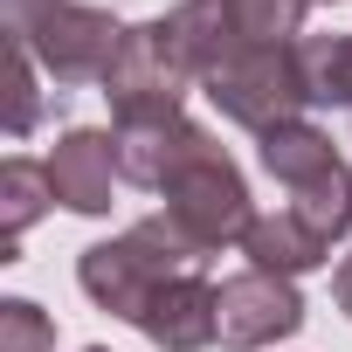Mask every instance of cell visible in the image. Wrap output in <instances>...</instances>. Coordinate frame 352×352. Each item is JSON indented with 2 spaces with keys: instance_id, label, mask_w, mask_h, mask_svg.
<instances>
[{
  "instance_id": "cell-2",
  "label": "cell",
  "mask_w": 352,
  "mask_h": 352,
  "mask_svg": "<svg viewBox=\"0 0 352 352\" xmlns=\"http://www.w3.org/2000/svg\"><path fill=\"white\" fill-rule=\"evenodd\" d=\"M0 28H8V42H21L35 56V69L56 90L104 83V69L124 42V21L97 0H0Z\"/></svg>"
},
{
  "instance_id": "cell-9",
  "label": "cell",
  "mask_w": 352,
  "mask_h": 352,
  "mask_svg": "<svg viewBox=\"0 0 352 352\" xmlns=\"http://www.w3.org/2000/svg\"><path fill=\"white\" fill-rule=\"evenodd\" d=\"M201 131H208V124H194L187 111H180V118H152V124H111L118 180H124V187H145V194H159V187H166V173L187 159V145H194Z\"/></svg>"
},
{
  "instance_id": "cell-17",
  "label": "cell",
  "mask_w": 352,
  "mask_h": 352,
  "mask_svg": "<svg viewBox=\"0 0 352 352\" xmlns=\"http://www.w3.org/2000/svg\"><path fill=\"white\" fill-rule=\"evenodd\" d=\"M0 352H56V318L35 297H0Z\"/></svg>"
},
{
  "instance_id": "cell-16",
  "label": "cell",
  "mask_w": 352,
  "mask_h": 352,
  "mask_svg": "<svg viewBox=\"0 0 352 352\" xmlns=\"http://www.w3.org/2000/svg\"><path fill=\"white\" fill-rule=\"evenodd\" d=\"M42 124V69L21 42H8V138H28Z\"/></svg>"
},
{
  "instance_id": "cell-4",
  "label": "cell",
  "mask_w": 352,
  "mask_h": 352,
  "mask_svg": "<svg viewBox=\"0 0 352 352\" xmlns=\"http://www.w3.org/2000/svg\"><path fill=\"white\" fill-rule=\"evenodd\" d=\"M159 201H166L159 214L180 228L194 249H208V256H221L228 242H242L249 221H256V208H249V180H242V166L228 159V145H221L214 131H201V138L187 145V159L166 173Z\"/></svg>"
},
{
  "instance_id": "cell-20",
  "label": "cell",
  "mask_w": 352,
  "mask_h": 352,
  "mask_svg": "<svg viewBox=\"0 0 352 352\" xmlns=\"http://www.w3.org/2000/svg\"><path fill=\"white\" fill-rule=\"evenodd\" d=\"M97 8H104V0H97Z\"/></svg>"
},
{
  "instance_id": "cell-19",
  "label": "cell",
  "mask_w": 352,
  "mask_h": 352,
  "mask_svg": "<svg viewBox=\"0 0 352 352\" xmlns=\"http://www.w3.org/2000/svg\"><path fill=\"white\" fill-rule=\"evenodd\" d=\"M83 352H111V345H83Z\"/></svg>"
},
{
  "instance_id": "cell-12",
  "label": "cell",
  "mask_w": 352,
  "mask_h": 352,
  "mask_svg": "<svg viewBox=\"0 0 352 352\" xmlns=\"http://www.w3.org/2000/svg\"><path fill=\"white\" fill-rule=\"evenodd\" d=\"M166 21V35H173V49H180V63L194 69V83H208L235 49H249L242 35H235V21H228V8L221 0H180L173 14H159Z\"/></svg>"
},
{
  "instance_id": "cell-5",
  "label": "cell",
  "mask_w": 352,
  "mask_h": 352,
  "mask_svg": "<svg viewBox=\"0 0 352 352\" xmlns=\"http://www.w3.org/2000/svg\"><path fill=\"white\" fill-rule=\"evenodd\" d=\"M208 104L228 118V124H242V131H276V124H297L304 111H311V83H304V49L290 42V49H235L208 83Z\"/></svg>"
},
{
  "instance_id": "cell-1",
  "label": "cell",
  "mask_w": 352,
  "mask_h": 352,
  "mask_svg": "<svg viewBox=\"0 0 352 352\" xmlns=\"http://www.w3.org/2000/svg\"><path fill=\"white\" fill-rule=\"evenodd\" d=\"M187 270H208V249H194L166 214H145L138 228L111 235V242H90L76 256V283L97 311H111L118 324H138L152 311V297L166 283H180Z\"/></svg>"
},
{
  "instance_id": "cell-18",
  "label": "cell",
  "mask_w": 352,
  "mask_h": 352,
  "mask_svg": "<svg viewBox=\"0 0 352 352\" xmlns=\"http://www.w3.org/2000/svg\"><path fill=\"white\" fill-rule=\"evenodd\" d=\"M331 304H338V311L352 318V256H345V263L331 270Z\"/></svg>"
},
{
  "instance_id": "cell-13",
  "label": "cell",
  "mask_w": 352,
  "mask_h": 352,
  "mask_svg": "<svg viewBox=\"0 0 352 352\" xmlns=\"http://www.w3.org/2000/svg\"><path fill=\"white\" fill-rule=\"evenodd\" d=\"M56 208V180H49V159H8L0 166V263L21 256V235Z\"/></svg>"
},
{
  "instance_id": "cell-11",
  "label": "cell",
  "mask_w": 352,
  "mask_h": 352,
  "mask_svg": "<svg viewBox=\"0 0 352 352\" xmlns=\"http://www.w3.org/2000/svg\"><path fill=\"white\" fill-rule=\"evenodd\" d=\"M242 256H249V270H270V276H290V283H297L304 270H324V263H331V242L311 235L290 208H276V214H256V221H249Z\"/></svg>"
},
{
  "instance_id": "cell-6",
  "label": "cell",
  "mask_w": 352,
  "mask_h": 352,
  "mask_svg": "<svg viewBox=\"0 0 352 352\" xmlns=\"http://www.w3.org/2000/svg\"><path fill=\"white\" fill-rule=\"evenodd\" d=\"M97 90H104L118 124H152V118H180V104L194 90V69L180 63L166 21H138V28H124V42H118Z\"/></svg>"
},
{
  "instance_id": "cell-7",
  "label": "cell",
  "mask_w": 352,
  "mask_h": 352,
  "mask_svg": "<svg viewBox=\"0 0 352 352\" xmlns=\"http://www.w3.org/2000/svg\"><path fill=\"white\" fill-rule=\"evenodd\" d=\"M297 331H304V297H297L290 276H270V270L221 276V290H214V345L270 352L276 338H297Z\"/></svg>"
},
{
  "instance_id": "cell-8",
  "label": "cell",
  "mask_w": 352,
  "mask_h": 352,
  "mask_svg": "<svg viewBox=\"0 0 352 352\" xmlns=\"http://www.w3.org/2000/svg\"><path fill=\"white\" fill-rule=\"evenodd\" d=\"M49 180H56V208L69 214H111V187H118V152H111V131H90V124H69L56 145H49Z\"/></svg>"
},
{
  "instance_id": "cell-14",
  "label": "cell",
  "mask_w": 352,
  "mask_h": 352,
  "mask_svg": "<svg viewBox=\"0 0 352 352\" xmlns=\"http://www.w3.org/2000/svg\"><path fill=\"white\" fill-rule=\"evenodd\" d=\"M221 8L249 49H290V42H304L311 0H221Z\"/></svg>"
},
{
  "instance_id": "cell-10",
  "label": "cell",
  "mask_w": 352,
  "mask_h": 352,
  "mask_svg": "<svg viewBox=\"0 0 352 352\" xmlns=\"http://www.w3.org/2000/svg\"><path fill=\"white\" fill-rule=\"evenodd\" d=\"M214 290L221 283H208V270H187L180 283H166L152 297V311L138 318V331L159 352H208L214 345Z\"/></svg>"
},
{
  "instance_id": "cell-15",
  "label": "cell",
  "mask_w": 352,
  "mask_h": 352,
  "mask_svg": "<svg viewBox=\"0 0 352 352\" xmlns=\"http://www.w3.org/2000/svg\"><path fill=\"white\" fill-rule=\"evenodd\" d=\"M304 83H311V104H331L352 118V35H304Z\"/></svg>"
},
{
  "instance_id": "cell-3",
  "label": "cell",
  "mask_w": 352,
  "mask_h": 352,
  "mask_svg": "<svg viewBox=\"0 0 352 352\" xmlns=\"http://www.w3.org/2000/svg\"><path fill=\"white\" fill-rule=\"evenodd\" d=\"M256 159H263L270 180L290 194V214L311 235H324V242H345L352 235V166L331 145V131H318L311 118L276 124V131L256 138Z\"/></svg>"
}]
</instances>
